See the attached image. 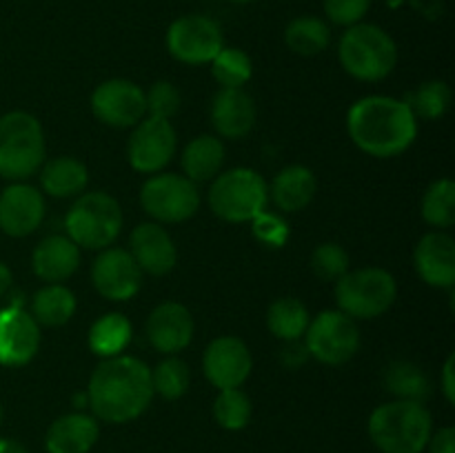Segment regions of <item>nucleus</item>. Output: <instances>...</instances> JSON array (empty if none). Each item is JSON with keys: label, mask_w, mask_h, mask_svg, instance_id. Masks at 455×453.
<instances>
[{"label": "nucleus", "mask_w": 455, "mask_h": 453, "mask_svg": "<svg viewBox=\"0 0 455 453\" xmlns=\"http://www.w3.org/2000/svg\"><path fill=\"white\" fill-rule=\"evenodd\" d=\"M151 398V369L133 355L105 358L89 378L87 404L96 420L109 425H124L140 417Z\"/></svg>", "instance_id": "f257e3e1"}, {"label": "nucleus", "mask_w": 455, "mask_h": 453, "mask_svg": "<svg viewBox=\"0 0 455 453\" xmlns=\"http://www.w3.org/2000/svg\"><path fill=\"white\" fill-rule=\"evenodd\" d=\"M347 129L360 151L373 158H395L413 145L418 118L404 100L389 96L360 98L347 114Z\"/></svg>", "instance_id": "f03ea898"}, {"label": "nucleus", "mask_w": 455, "mask_h": 453, "mask_svg": "<svg viewBox=\"0 0 455 453\" xmlns=\"http://www.w3.org/2000/svg\"><path fill=\"white\" fill-rule=\"evenodd\" d=\"M431 433L434 420L422 402L391 400L369 417V438L380 453H422Z\"/></svg>", "instance_id": "7ed1b4c3"}, {"label": "nucleus", "mask_w": 455, "mask_h": 453, "mask_svg": "<svg viewBox=\"0 0 455 453\" xmlns=\"http://www.w3.org/2000/svg\"><path fill=\"white\" fill-rule=\"evenodd\" d=\"M342 69L364 83L385 80L398 62V44L382 27L358 22L347 27L338 44Z\"/></svg>", "instance_id": "20e7f679"}, {"label": "nucleus", "mask_w": 455, "mask_h": 453, "mask_svg": "<svg viewBox=\"0 0 455 453\" xmlns=\"http://www.w3.org/2000/svg\"><path fill=\"white\" fill-rule=\"evenodd\" d=\"M44 163V131L27 111L0 115V178L25 180Z\"/></svg>", "instance_id": "39448f33"}, {"label": "nucleus", "mask_w": 455, "mask_h": 453, "mask_svg": "<svg viewBox=\"0 0 455 453\" xmlns=\"http://www.w3.org/2000/svg\"><path fill=\"white\" fill-rule=\"evenodd\" d=\"M67 238L74 240L78 247L102 249L111 247L123 229V209L114 195L105 191H89L80 194L74 207L65 218Z\"/></svg>", "instance_id": "423d86ee"}, {"label": "nucleus", "mask_w": 455, "mask_h": 453, "mask_svg": "<svg viewBox=\"0 0 455 453\" xmlns=\"http://www.w3.org/2000/svg\"><path fill=\"white\" fill-rule=\"evenodd\" d=\"M269 189L265 178L249 167L218 173L209 189V207L227 222H251L267 211Z\"/></svg>", "instance_id": "0eeeda50"}, {"label": "nucleus", "mask_w": 455, "mask_h": 453, "mask_svg": "<svg viewBox=\"0 0 455 453\" xmlns=\"http://www.w3.org/2000/svg\"><path fill=\"white\" fill-rule=\"evenodd\" d=\"M398 296V284L380 266L347 271L336 282V302L354 320H373L387 314Z\"/></svg>", "instance_id": "6e6552de"}, {"label": "nucleus", "mask_w": 455, "mask_h": 453, "mask_svg": "<svg viewBox=\"0 0 455 453\" xmlns=\"http://www.w3.org/2000/svg\"><path fill=\"white\" fill-rule=\"evenodd\" d=\"M140 204L156 222H185L200 209V191L180 173H156L142 185Z\"/></svg>", "instance_id": "1a4fd4ad"}, {"label": "nucleus", "mask_w": 455, "mask_h": 453, "mask_svg": "<svg viewBox=\"0 0 455 453\" xmlns=\"http://www.w3.org/2000/svg\"><path fill=\"white\" fill-rule=\"evenodd\" d=\"M305 346L318 362L340 367L358 354L360 329L342 311H323L307 327Z\"/></svg>", "instance_id": "9d476101"}, {"label": "nucleus", "mask_w": 455, "mask_h": 453, "mask_svg": "<svg viewBox=\"0 0 455 453\" xmlns=\"http://www.w3.org/2000/svg\"><path fill=\"white\" fill-rule=\"evenodd\" d=\"M167 52L185 65H207L225 47V36L213 18L187 13L176 18L167 29Z\"/></svg>", "instance_id": "9b49d317"}, {"label": "nucleus", "mask_w": 455, "mask_h": 453, "mask_svg": "<svg viewBox=\"0 0 455 453\" xmlns=\"http://www.w3.org/2000/svg\"><path fill=\"white\" fill-rule=\"evenodd\" d=\"M92 111L96 120H100L107 127H136L142 118H147L145 91L132 80H105L93 89Z\"/></svg>", "instance_id": "f8f14e48"}, {"label": "nucleus", "mask_w": 455, "mask_h": 453, "mask_svg": "<svg viewBox=\"0 0 455 453\" xmlns=\"http://www.w3.org/2000/svg\"><path fill=\"white\" fill-rule=\"evenodd\" d=\"M176 154V129L169 120L142 118L127 142V158L136 171L158 173Z\"/></svg>", "instance_id": "ddd939ff"}, {"label": "nucleus", "mask_w": 455, "mask_h": 453, "mask_svg": "<svg viewBox=\"0 0 455 453\" xmlns=\"http://www.w3.org/2000/svg\"><path fill=\"white\" fill-rule=\"evenodd\" d=\"M92 282L102 298L124 302L136 296L142 287V271L124 249L107 247L93 260Z\"/></svg>", "instance_id": "4468645a"}, {"label": "nucleus", "mask_w": 455, "mask_h": 453, "mask_svg": "<svg viewBox=\"0 0 455 453\" xmlns=\"http://www.w3.org/2000/svg\"><path fill=\"white\" fill-rule=\"evenodd\" d=\"M251 367L253 360L249 346L235 336L216 338L204 351V376L218 391L243 386L251 373Z\"/></svg>", "instance_id": "2eb2a0df"}, {"label": "nucleus", "mask_w": 455, "mask_h": 453, "mask_svg": "<svg viewBox=\"0 0 455 453\" xmlns=\"http://www.w3.org/2000/svg\"><path fill=\"white\" fill-rule=\"evenodd\" d=\"M40 349V324L29 311L12 305L0 309V364L25 367Z\"/></svg>", "instance_id": "dca6fc26"}, {"label": "nucleus", "mask_w": 455, "mask_h": 453, "mask_svg": "<svg viewBox=\"0 0 455 453\" xmlns=\"http://www.w3.org/2000/svg\"><path fill=\"white\" fill-rule=\"evenodd\" d=\"M44 220L43 191L31 185H9L0 194V229L12 238L34 234Z\"/></svg>", "instance_id": "f3484780"}, {"label": "nucleus", "mask_w": 455, "mask_h": 453, "mask_svg": "<svg viewBox=\"0 0 455 453\" xmlns=\"http://www.w3.org/2000/svg\"><path fill=\"white\" fill-rule=\"evenodd\" d=\"M129 253L142 274L167 275L178 262L173 238L160 222H142L129 235Z\"/></svg>", "instance_id": "a211bd4d"}, {"label": "nucleus", "mask_w": 455, "mask_h": 453, "mask_svg": "<svg viewBox=\"0 0 455 453\" xmlns=\"http://www.w3.org/2000/svg\"><path fill=\"white\" fill-rule=\"evenodd\" d=\"M191 338H194V318L180 302H163L149 314L147 340L160 354L176 355L178 351L189 346Z\"/></svg>", "instance_id": "6ab92c4d"}, {"label": "nucleus", "mask_w": 455, "mask_h": 453, "mask_svg": "<svg viewBox=\"0 0 455 453\" xmlns=\"http://www.w3.org/2000/svg\"><path fill=\"white\" fill-rule=\"evenodd\" d=\"M413 265L427 284L438 289H451L455 284V242L449 234L431 231L413 251Z\"/></svg>", "instance_id": "aec40b11"}, {"label": "nucleus", "mask_w": 455, "mask_h": 453, "mask_svg": "<svg viewBox=\"0 0 455 453\" xmlns=\"http://www.w3.org/2000/svg\"><path fill=\"white\" fill-rule=\"evenodd\" d=\"M258 118L253 98L244 89H220L212 102V124L222 138L240 140L249 136Z\"/></svg>", "instance_id": "412c9836"}, {"label": "nucleus", "mask_w": 455, "mask_h": 453, "mask_svg": "<svg viewBox=\"0 0 455 453\" xmlns=\"http://www.w3.org/2000/svg\"><path fill=\"white\" fill-rule=\"evenodd\" d=\"M80 265V247L67 235H47L31 253L34 274L47 284L71 278Z\"/></svg>", "instance_id": "4be33fe9"}, {"label": "nucleus", "mask_w": 455, "mask_h": 453, "mask_svg": "<svg viewBox=\"0 0 455 453\" xmlns=\"http://www.w3.org/2000/svg\"><path fill=\"white\" fill-rule=\"evenodd\" d=\"M100 438L98 420L89 413L76 411L52 422L44 438L49 453H89Z\"/></svg>", "instance_id": "5701e85b"}, {"label": "nucleus", "mask_w": 455, "mask_h": 453, "mask_svg": "<svg viewBox=\"0 0 455 453\" xmlns=\"http://www.w3.org/2000/svg\"><path fill=\"white\" fill-rule=\"evenodd\" d=\"M267 189H269L271 203L280 211L296 213L309 207L311 200L315 198L318 180H315L314 171L305 164H289L274 178L271 187H267Z\"/></svg>", "instance_id": "b1692460"}, {"label": "nucleus", "mask_w": 455, "mask_h": 453, "mask_svg": "<svg viewBox=\"0 0 455 453\" xmlns=\"http://www.w3.org/2000/svg\"><path fill=\"white\" fill-rule=\"evenodd\" d=\"M87 167L71 155L52 158L40 167V187L52 198H76L87 189Z\"/></svg>", "instance_id": "393cba45"}, {"label": "nucleus", "mask_w": 455, "mask_h": 453, "mask_svg": "<svg viewBox=\"0 0 455 453\" xmlns=\"http://www.w3.org/2000/svg\"><path fill=\"white\" fill-rule=\"evenodd\" d=\"M225 164V145L216 136H198L182 151V171L191 182L213 180Z\"/></svg>", "instance_id": "a878e982"}, {"label": "nucleus", "mask_w": 455, "mask_h": 453, "mask_svg": "<svg viewBox=\"0 0 455 453\" xmlns=\"http://www.w3.org/2000/svg\"><path fill=\"white\" fill-rule=\"evenodd\" d=\"M76 314V296L65 284H47L31 298V318L43 327H62Z\"/></svg>", "instance_id": "bb28decb"}, {"label": "nucleus", "mask_w": 455, "mask_h": 453, "mask_svg": "<svg viewBox=\"0 0 455 453\" xmlns=\"http://www.w3.org/2000/svg\"><path fill=\"white\" fill-rule=\"evenodd\" d=\"M132 336V322L123 314H105L89 329V349L100 358H114L127 349Z\"/></svg>", "instance_id": "cd10ccee"}, {"label": "nucleus", "mask_w": 455, "mask_h": 453, "mask_svg": "<svg viewBox=\"0 0 455 453\" xmlns=\"http://www.w3.org/2000/svg\"><path fill=\"white\" fill-rule=\"evenodd\" d=\"M385 386L395 400H411L425 402L431 395V380L422 367L409 360H395L385 369Z\"/></svg>", "instance_id": "c85d7f7f"}, {"label": "nucleus", "mask_w": 455, "mask_h": 453, "mask_svg": "<svg viewBox=\"0 0 455 453\" xmlns=\"http://www.w3.org/2000/svg\"><path fill=\"white\" fill-rule=\"evenodd\" d=\"M331 31L318 16H298L284 29V43L298 56H318L329 47Z\"/></svg>", "instance_id": "c756f323"}, {"label": "nucleus", "mask_w": 455, "mask_h": 453, "mask_svg": "<svg viewBox=\"0 0 455 453\" xmlns=\"http://www.w3.org/2000/svg\"><path fill=\"white\" fill-rule=\"evenodd\" d=\"M309 322V311L298 298H280L267 311V327L278 340L284 342L305 338Z\"/></svg>", "instance_id": "7c9ffc66"}, {"label": "nucleus", "mask_w": 455, "mask_h": 453, "mask_svg": "<svg viewBox=\"0 0 455 453\" xmlns=\"http://www.w3.org/2000/svg\"><path fill=\"white\" fill-rule=\"evenodd\" d=\"M212 74L220 89H243L253 76V62L238 47H222L212 60Z\"/></svg>", "instance_id": "2f4dec72"}, {"label": "nucleus", "mask_w": 455, "mask_h": 453, "mask_svg": "<svg viewBox=\"0 0 455 453\" xmlns=\"http://www.w3.org/2000/svg\"><path fill=\"white\" fill-rule=\"evenodd\" d=\"M422 218L438 229H449L455 222V185L449 178L435 180L422 195Z\"/></svg>", "instance_id": "473e14b6"}, {"label": "nucleus", "mask_w": 455, "mask_h": 453, "mask_svg": "<svg viewBox=\"0 0 455 453\" xmlns=\"http://www.w3.org/2000/svg\"><path fill=\"white\" fill-rule=\"evenodd\" d=\"M404 102L416 118L438 120L451 107V89L444 80H429V83H422L416 91L409 93Z\"/></svg>", "instance_id": "72a5a7b5"}, {"label": "nucleus", "mask_w": 455, "mask_h": 453, "mask_svg": "<svg viewBox=\"0 0 455 453\" xmlns=\"http://www.w3.org/2000/svg\"><path fill=\"white\" fill-rule=\"evenodd\" d=\"M251 400L240 386L218 391L213 400V417L227 431H243L251 420Z\"/></svg>", "instance_id": "f704fd0d"}, {"label": "nucleus", "mask_w": 455, "mask_h": 453, "mask_svg": "<svg viewBox=\"0 0 455 453\" xmlns=\"http://www.w3.org/2000/svg\"><path fill=\"white\" fill-rule=\"evenodd\" d=\"M189 367L185 360L176 358V355H169L163 362L156 364V369H151L154 393L163 395L164 400H180L189 389Z\"/></svg>", "instance_id": "c9c22d12"}, {"label": "nucleus", "mask_w": 455, "mask_h": 453, "mask_svg": "<svg viewBox=\"0 0 455 453\" xmlns=\"http://www.w3.org/2000/svg\"><path fill=\"white\" fill-rule=\"evenodd\" d=\"M311 271L324 282H338L349 271V253L338 242H323L311 253Z\"/></svg>", "instance_id": "e433bc0d"}, {"label": "nucleus", "mask_w": 455, "mask_h": 453, "mask_svg": "<svg viewBox=\"0 0 455 453\" xmlns=\"http://www.w3.org/2000/svg\"><path fill=\"white\" fill-rule=\"evenodd\" d=\"M145 102L147 115L172 120L178 114V109H180L182 96L176 84L169 83V80H158V83L151 84L149 91H145Z\"/></svg>", "instance_id": "4c0bfd02"}, {"label": "nucleus", "mask_w": 455, "mask_h": 453, "mask_svg": "<svg viewBox=\"0 0 455 453\" xmlns=\"http://www.w3.org/2000/svg\"><path fill=\"white\" fill-rule=\"evenodd\" d=\"M251 231L253 238L260 240L267 247H284V242L289 240L287 220H283V218L269 211H262L253 218Z\"/></svg>", "instance_id": "58836bf2"}, {"label": "nucleus", "mask_w": 455, "mask_h": 453, "mask_svg": "<svg viewBox=\"0 0 455 453\" xmlns=\"http://www.w3.org/2000/svg\"><path fill=\"white\" fill-rule=\"evenodd\" d=\"M373 0H324V13L338 27H354L363 22Z\"/></svg>", "instance_id": "ea45409f"}, {"label": "nucleus", "mask_w": 455, "mask_h": 453, "mask_svg": "<svg viewBox=\"0 0 455 453\" xmlns=\"http://www.w3.org/2000/svg\"><path fill=\"white\" fill-rule=\"evenodd\" d=\"M309 358V351H307L305 342L300 340L287 342V346H284L283 354H280V360H283V364L287 369H300Z\"/></svg>", "instance_id": "a19ab883"}, {"label": "nucleus", "mask_w": 455, "mask_h": 453, "mask_svg": "<svg viewBox=\"0 0 455 453\" xmlns=\"http://www.w3.org/2000/svg\"><path fill=\"white\" fill-rule=\"evenodd\" d=\"M429 453H455V431L453 426H443L435 433H431L427 442Z\"/></svg>", "instance_id": "79ce46f5"}, {"label": "nucleus", "mask_w": 455, "mask_h": 453, "mask_svg": "<svg viewBox=\"0 0 455 453\" xmlns=\"http://www.w3.org/2000/svg\"><path fill=\"white\" fill-rule=\"evenodd\" d=\"M453 362H455V358H453V355H449L447 362H444V367H443V393H444V398H447V402H449V404H453V402H455Z\"/></svg>", "instance_id": "37998d69"}, {"label": "nucleus", "mask_w": 455, "mask_h": 453, "mask_svg": "<svg viewBox=\"0 0 455 453\" xmlns=\"http://www.w3.org/2000/svg\"><path fill=\"white\" fill-rule=\"evenodd\" d=\"M12 284H13L12 269H9L4 262H0V298H3L9 289H12Z\"/></svg>", "instance_id": "c03bdc74"}, {"label": "nucleus", "mask_w": 455, "mask_h": 453, "mask_svg": "<svg viewBox=\"0 0 455 453\" xmlns=\"http://www.w3.org/2000/svg\"><path fill=\"white\" fill-rule=\"evenodd\" d=\"M0 453H27V449L20 442H16V440L3 438L0 440Z\"/></svg>", "instance_id": "a18cd8bd"}, {"label": "nucleus", "mask_w": 455, "mask_h": 453, "mask_svg": "<svg viewBox=\"0 0 455 453\" xmlns=\"http://www.w3.org/2000/svg\"><path fill=\"white\" fill-rule=\"evenodd\" d=\"M231 3H238V4H247V3H253V0H231Z\"/></svg>", "instance_id": "49530a36"}, {"label": "nucleus", "mask_w": 455, "mask_h": 453, "mask_svg": "<svg viewBox=\"0 0 455 453\" xmlns=\"http://www.w3.org/2000/svg\"><path fill=\"white\" fill-rule=\"evenodd\" d=\"M3 416H4V413H3V404H0V425H3Z\"/></svg>", "instance_id": "de8ad7c7"}]
</instances>
